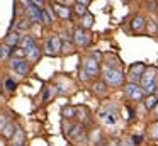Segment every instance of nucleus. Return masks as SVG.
I'll return each mask as SVG.
<instances>
[{
	"label": "nucleus",
	"instance_id": "obj_3",
	"mask_svg": "<svg viewBox=\"0 0 158 146\" xmlns=\"http://www.w3.org/2000/svg\"><path fill=\"white\" fill-rule=\"evenodd\" d=\"M26 9H27V14H29L31 22H36V24H41L43 22V9H41V7L34 5V3L29 0V3L26 5Z\"/></svg>",
	"mask_w": 158,
	"mask_h": 146
},
{
	"label": "nucleus",
	"instance_id": "obj_5",
	"mask_svg": "<svg viewBox=\"0 0 158 146\" xmlns=\"http://www.w3.org/2000/svg\"><path fill=\"white\" fill-rule=\"evenodd\" d=\"M61 44H63V41L60 39L58 36H53L51 39H48V43H46V54H49V56L58 54L60 51H61Z\"/></svg>",
	"mask_w": 158,
	"mask_h": 146
},
{
	"label": "nucleus",
	"instance_id": "obj_11",
	"mask_svg": "<svg viewBox=\"0 0 158 146\" xmlns=\"http://www.w3.org/2000/svg\"><path fill=\"white\" fill-rule=\"evenodd\" d=\"M21 39H22V37L19 36L17 32H9V36L5 37V44L10 46V48H15L19 43H21Z\"/></svg>",
	"mask_w": 158,
	"mask_h": 146
},
{
	"label": "nucleus",
	"instance_id": "obj_40",
	"mask_svg": "<svg viewBox=\"0 0 158 146\" xmlns=\"http://www.w3.org/2000/svg\"><path fill=\"white\" fill-rule=\"evenodd\" d=\"M155 95H156V97H158V88H156V94H155Z\"/></svg>",
	"mask_w": 158,
	"mask_h": 146
},
{
	"label": "nucleus",
	"instance_id": "obj_35",
	"mask_svg": "<svg viewBox=\"0 0 158 146\" xmlns=\"http://www.w3.org/2000/svg\"><path fill=\"white\" fill-rule=\"evenodd\" d=\"M77 2H78V3H82V5H87V3L90 2V0H77Z\"/></svg>",
	"mask_w": 158,
	"mask_h": 146
},
{
	"label": "nucleus",
	"instance_id": "obj_37",
	"mask_svg": "<svg viewBox=\"0 0 158 146\" xmlns=\"http://www.w3.org/2000/svg\"><path fill=\"white\" fill-rule=\"evenodd\" d=\"M109 146H119V144H117V143H110Z\"/></svg>",
	"mask_w": 158,
	"mask_h": 146
},
{
	"label": "nucleus",
	"instance_id": "obj_6",
	"mask_svg": "<svg viewBox=\"0 0 158 146\" xmlns=\"http://www.w3.org/2000/svg\"><path fill=\"white\" fill-rule=\"evenodd\" d=\"M100 117H102V121L106 122L107 126H114L117 122V112H116V109L107 107V109H104V111H100Z\"/></svg>",
	"mask_w": 158,
	"mask_h": 146
},
{
	"label": "nucleus",
	"instance_id": "obj_39",
	"mask_svg": "<svg viewBox=\"0 0 158 146\" xmlns=\"http://www.w3.org/2000/svg\"><path fill=\"white\" fill-rule=\"evenodd\" d=\"M12 146H22V144H21V143H17V144H12Z\"/></svg>",
	"mask_w": 158,
	"mask_h": 146
},
{
	"label": "nucleus",
	"instance_id": "obj_2",
	"mask_svg": "<svg viewBox=\"0 0 158 146\" xmlns=\"http://www.w3.org/2000/svg\"><path fill=\"white\" fill-rule=\"evenodd\" d=\"M141 87H143V90L146 92V94L153 95L155 88H156V77H155L153 71L144 73L143 77H141Z\"/></svg>",
	"mask_w": 158,
	"mask_h": 146
},
{
	"label": "nucleus",
	"instance_id": "obj_27",
	"mask_svg": "<svg viewBox=\"0 0 158 146\" xmlns=\"http://www.w3.org/2000/svg\"><path fill=\"white\" fill-rule=\"evenodd\" d=\"M5 88H7V90H14V88H15V81L9 78V80L5 81Z\"/></svg>",
	"mask_w": 158,
	"mask_h": 146
},
{
	"label": "nucleus",
	"instance_id": "obj_25",
	"mask_svg": "<svg viewBox=\"0 0 158 146\" xmlns=\"http://www.w3.org/2000/svg\"><path fill=\"white\" fill-rule=\"evenodd\" d=\"M94 90H95L97 94H104V92H106V83H95L94 85Z\"/></svg>",
	"mask_w": 158,
	"mask_h": 146
},
{
	"label": "nucleus",
	"instance_id": "obj_1",
	"mask_svg": "<svg viewBox=\"0 0 158 146\" xmlns=\"http://www.w3.org/2000/svg\"><path fill=\"white\" fill-rule=\"evenodd\" d=\"M104 81H106L107 85H112V87H119L124 81V75H123V71L117 70V68H107V70L104 71Z\"/></svg>",
	"mask_w": 158,
	"mask_h": 146
},
{
	"label": "nucleus",
	"instance_id": "obj_4",
	"mask_svg": "<svg viewBox=\"0 0 158 146\" xmlns=\"http://www.w3.org/2000/svg\"><path fill=\"white\" fill-rule=\"evenodd\" d=\"M124 92H126V95L129 98H133V100H141L143 95H144V90L138 83H127L126 88H124Z\"/></svg>",
	"mask_w": 158,
	"mask_h": 146
},
{
	"label": "nucleus",
	"instance_id": "obj_10",
	"mask_svg": "<svg viewBox=\"0 0 158 146\" xmlns=\"http://www.w3.org/2000/svg\"><path fill=\"white\" fill-rule=\"evenodd\" d=\"M143 71H144L143 63H136V65L131 66V80H133V83L139 80V77H143Z\"/></svg>",
	"mask_w": 158,
	"mask_h": 146
},
{
	"label": "nucleus",
	"instance_id": "obj_33",
	"mask_svg": "<svg viewBox=\"0 0 158 146\" xmlns=\"http://www.w3.org/2000/svg\"><path fill=\"white\" fill-rule=\"evenodd\" d=\"M133 143H134V146H136L138 143H141V136H134V138H133Z\"/></svg>",
	"mask_w": 158,
	"mask_h": 146
},
{
	"label": "nucleus",
	"instance_id": "obj_34",
	"mask_svg": "<svg viewBox=\"0 0 158 146\" xmlns=\"http://www.w3.org/2000/svg\"><path fill=\"white\" fill-rule=\"evenodd\" d=\"M48 97H49V88H46L44 90V100H48Z\"/></svg>",
	"mask_w": 158,
	"mask_h": 146
},
{
	"label": "nucleus",
	"instance_id": "obj_22",
	"mask_svg": "<svg viewBox=\"0 0 158 146\" xmlns=\"http://www.w3.org/2000/svg\"><path fill=\"white\" fill-rule=\"evenodd\" d=\"M150 134L153 139H158V122H153V124L150 126Z\"/></svg>",
	"mask_w": 158,
	"mask_h": 146
},
{
	"label": "nucleus",
	"instance_id": "obj_23",
	"mask_svg": "<svg viewBox=\"0 0 158 146\" xmlns=\"http://www.w3.org/2000/svg\"><path fill=\"white\" fill-rule=\"evenodd\" d=\"M75 12L78 14V15H87L85 5H82V3H77V5H75Z\"/></svg>",
	"mask_w": 158,
	"mask_h": 146
},
{
	"label": "nucleus",
	"instance_id": "obj_21",
	"mask_svg": "<svg viewBox=\"0 0 158 146\" xmlns=\"http://www.w3.org/2000/svg\"><path fill=\"white\" fill-rule=\"evenodd\" d=\"M2 132H4L5 138H10V136L14 134V124H10V122H9V124L4 127V131H2Z\"/></svg>",
	"mask_w": 158,
	"mask_h": 146
},
{
	"label": "nucleus",
	"instance_id": "obj_31",
	"mask_svg": "<svg viewBox=\"0 0 158 146\" xmlns=\"http://www.w3.org/2000/svg\"><path fill=\"white\" fill-rule=\"evenodd\" d=\"M56 2H58V3H60V5H66V7H68V5H70V3H72V2H73V0H56Z\"/></svg>",
	"mask_w": 158,
	"mask_h": 146
},
{
	"label": "nucleus",
	"instance_id": "obj_38",
	"mask_svg": "<svg viewBox=\"0 0 158 146\" xmlns=\"http://www.w3.org/2000/svg\"><path fill=\"white\" fill-rule=\"evenodd\" d=\"M97 146H106V144H104V143H99V144H97Z\"/></svg>",
	"mask_w": 158,
	"mask_h": 146
},
{
	"label": "nucleus",
	"instance_id": "obj_29",
	"mask_svg": "<svg viewBox=\"0 0 158 146\" xmlns=\"http://www.w3.org/2000/svg\"><path fill=\"white\" fill-rule=\"evenodd\" d=\"M61 41H72V36H70L68 32H61V37H60Z\"/></svg>",
	"mask_w": 158,
	"mask_h": 146
},
{
	"label": "nucleus",
	"instance_id": "obj_30",
	"mask_svg": "<svg viewBox=\"0 0 158 146\" xmlns=\"http://www.w3.org/2000/svg\"><path fill=\"white\" fill-rule=\"evenodd\" d=\"M27 27H29L27 20H21V22H19V29H27Z\"/></svg>",
	"mask_w": 158,
	"mask_h": 146
},
{
	"label": "nucleus",
	"instance_id": "obj_24",
	"mask_svg": "<svg viewBox=\"0 0 158 146\" xmlns=\"http://www.w3.org/2000/svg\"><path fill=\"white\" fill-rule=\"evenodd\" d=\"M12 54H14V56H17V60H22L24 56H27V54H26V51L22 49V48H21V49H15V48H14V49H12Z\"/></svg>",
	"mask_w": 158,
	"mask_h": 146
},
{
	"label": "nucleus",
	"instance_id": "obj_18",
	"mask_svg": "<svg viewBox=\"0 0 158 146\" xmlns=\"http://www.w3.org/2000/svg\"><path fill=\"white\" fill-rule=\"evenodd\" d=\"M9 54H12L10 46H7V44H0V60H5V58H9Z\"/></svg>",
	"mask_w": 158,
	"mask_h": 146
},
{
	"label": "nucleus",
	"instance_id": "obj_28",
	"mask_svg": "<svg viewBox=\"0 0 158 146\" xmlns=\"http://www.w3.org/2000/svg\"><path fill=\"white\" fill-rule=\"evenodd\" d=\"M7 126V117L5 115H0V129H4Z\"/></svg>",
	"mask_w": 158,
	"mask_h": 146
},
{
	"label": "nucleus",
	"instance_id": "obj_20",
	"mask_svg": "<svg viewBox=\"0 0 158 146\" xmlns=\"http://www.w3.org/2000/svg\"><path fill=\"white\" fill-rule=\"evenodd\" d=\"M75 115H77V109L75 107H63V117L72 119V117H75Z\"/></svg>",
	"mask_w": 158,
	"mask_h": 146
},
{
	"label": "nucleus",
	"instance_id": "obj_12",
	"mask_svg": "<svg viewBox=\"0 0 158 146\" xmlns=\"http://www.w3.org/2000/svg\"><path fill=\"white\" fill-rule=\"evenodd\" d=\"M21 46H22V49L27 53L29 49H32V48H36V41L32 39V36H24L21 39Z\"/></svg>",
	"mask_w": 158,
	"mask_h": 146
},
{
	"label": "nucleus",
	"instance_id": "obj_8",
	"mask_svg": "<svg viewBox=\"0 0 158 146\" xmlns=\"http://www.w3.org/2000/svg\"><path fill=\"white\" fill-rule=\"evenodd\" d=\"M83 70H85V73L90 77H95L97 73H99V61L94 60V58H87L85 61H83Z\"/></svg>",
	"mask_w": 158,
	"mask_h": 146
},
{
	"label": "nucleus",
	"instance_id": "obj_36",
	"mask_svg": "<svg viewBox=\"0 0 158 146\" xmlns=\"http://www.w3.org/2000/svg\"><path fill=\"white\" fill-rule=\"evenodd\" d=\"M155 115H156V117H158V105H156V107H155Z\"/></svg>",
	"mask_w": 158,
	"mask_h": 146
},
{
	"label": "nucleus",
	"instance_id": "obj_26",
	"mask_svg": "<svg viewBox=\"0 0 158 146\" xmlns=\"http://www.w3.org/2000/svg\"><path fill=\"white\" fill-rule=\"evenodd\" d=\"M80 132H82V126H75V127H73V131L72 132H70V138H75V136L77 134H80Z\"/></svg>",
	"mask_w": 158,
	"mask_h": 146
},
{
	"label": "nucleus",
	"instance_id": "obj_13",
	"mask_svg": "<svg viewBox=\"0 0 158 146\" xmlns=\"http://www.w3.org/2000/svg\"><path fill=\"white\" fill-rule=\"evenodd\" d=\"M56 14H58L61 19H70L72 17V9H68L66 5H56Z\"/></svg>",
	"mask_w": 158,
	"mask_h": 146
},
{
	"label": "nucleus",
	"instance_id": "obj_17",
	"mask_svg": "<svg viewBox=\"0 0 158 146\" xmlns=\"http://www.w3.org/2000/svg\"><path fill=\"white\" fill-rule=\"evenodd\" d=\"M144 105H146V109H155L158 105V97L156 95H150V97L144 100Z\"/></svg>",
	"mask_w": 158,
	"mask_h": 146
},
{
	"label": "nucleus",
	"instance_id": "obj_16",
	"mask_svg": "<svg viewBox=\"0 0 158 146\" xmlns=\"http://www.w3.org/2000/svg\"><path fill=\"white\" fill-rule=\"evenodd\" d=\"M39 53H41V49L36 46V48H32V49H29L26 54H27V60H29V61H36V60L39 58Z\"/></svg>",
	"mask_w": 158,
	"mask_h": 146
},
{
	"label": "nucleus",
	"instance_id": "obj_32",
	"mask_svg": "<svg viewBox=\"0 0 158 146\" xmlns=\"http://www.w3.org/2000/svg\"><path fill=\"white\" fill-rule=\"evenodd\" d=\"M32 3H34V5H38V7H41L43 9V5H44V0H31Z\"/></svg>",
	"mask_w": 158,
	"mask_h": 146
},
{
	"label": "nucleus",
	"instance_id": "obj_15",
	"mask_svg": "<svg viewBox=\"0 0 158 146\" xmlns=\"http://www.w3.org/2000/svg\"><path fill=\"white\" fill-rule=\"evenodd\" d=\"M43 22H44L46 26H51L53 24V14L49 9H43Z\"/></svg>",
	"mask_w": 158,
	"mask_h": 146
},
{
	"label": "nucleus",
	"instance_id": "obj_14",
	"mask_svg": "<svg viewBox=\"0 0 158 146\" xmlns=\"http://www.w3.org/2000/svg\"><path fill=\"white\" fill-rule=\"evenodd\" d=\"M131 27H133V31H143L144 29V19L141 15H136L133 19V22H131Z\"/></svg>",
	"mask_w": 158,
	"mask_h": 146
},
{
	"label": "nucleus",
	"instance_id": "obj_9",
	"mask_svg": "<svg viewBox=\"0 0 158 146\" xmlns=\"http://www.w3.org/2000/svg\"><path fill=\"white\" fill-rule=\"evenodd\" d=\"M10 66L14 68L19 75H27V71H29L27 60H17V58H14V60H12V63H10Z\"/></svg>",
	"mask_w": 158,
	"mask_h": 146
},
{
	"label": "nucleus",
	"instance_id": "obj_19",
	"mask_svg": "<svg viewBox=\"0 0 158 146\" xmlns=\"http://www.w3.org/2000/svg\"><path fill=\"white\" fill-rule=\"evenodd\" d=\"M92 24H94V15H90V14L83 15V19H82V27H83V29H89V27H92Z\"/></svg>",
	"mask_w": 158,
	"mask_h": 146
},
{
	"label": "nucleus",
	"instance_id": "obj_7",
	"mask_svg": "<svg viewBox=\"0 0 158 146\" xmlns=\"http://www.w3.org/2000/svg\"><path fill=\"white\" fill-rule=\"evenodd\" d=\"M73 41H75L77 46L85 48V46H89L90 37H89V34H87L85 31H83V27H78V29L75 31V34H73Z\"/></svg>",
	"mask_w": 158,
	"mask_h": 146
}]
</instances>
